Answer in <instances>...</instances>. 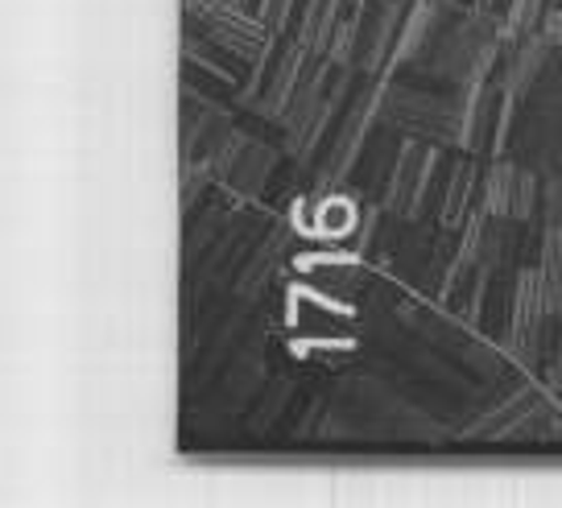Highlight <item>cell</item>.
Segmentation results:
<instances>
[{
    "mask_svg": "<svg viewBox=\"0 0 562 508\" xmlns=\"http://www.w3.org/2000/svg\"><path fill=\"white\" fill-rule=\"evenodd\" d=\"M475 187H484V174L475 166V154H459L451 174H447V194L439 203V228L442 232H459L472 215V194Z\"/></svg>",
    "mask_w": 562,
    "mask_h": 508,
    "instance_id": "obj_8",
    "label": "cell"
},
{
    "mask_svg": "<svg viewBox=\"0 0 562 508\" xmlns=\"http://www.w3.org/2000/svg\"><path fill=\"white\" fill-rule=\"evenodd\" d=\"M422 149H426L422 140L402 137L397 154L389 158L385 203H381V211H385V215H397V219H405V207H409V191H414V178H418V166H422Z\"/></svg>",
    "mask_w": 562,
    "mask_h": 508,
    "instance_id": "obj_9",
    "label": "cell"
},
{
    "mask_svg": "<svg viewBox=\"0 0 562 508\" xmlns=\"http://www.w3.org/2000/svg\"><path fill=\"white\" fill-rule=\"evenodd\" d=\"M505 4H509V0H468L472 13H484V18H496V21L505 13Z\"/></svg>",
    "mask_w": 562,
    "mask_h": 508,
    "instance_id": "obj_19",
    "label": "cell"
},
{
    "mask_svg": "<svg viewBox=\"0 0 562 508\" xmlns=\"http://www.w3.org/2000/svg\"><path fill=\"white\" fill-rule=\"evenodd\" d=\"M439 166H442V145H426V149H422L418 178H414V191H409V207H405V224L422 219L426 199H430V194H435V187H439Z\"/></svg>",
    "mask_w": 562,
    "mask_h": 508,
    "instance_id": "obj_15",
    "label": "cell"
},
{
    "mask_svg": "<svg viewBox=\"0 0 562 508\" xmlns=\"http://www.w3.org/2000/svg\"><path fill=\"white\" fill-rule=\"evenodd\" d=\"M339 21H344V0H302L294 37H299L315 58H323L327 46H331V34Z\"/></svg>",
    "mask_w": 562,
    "mask_h": 508,
    "instance_id": "obj_10",
    "label": "cell"
},
{
    "mask_svg": "<svg viewBox=\"0 0 562 508\" xmlns=\"http://www.w3.org/2000/svg\"><path fill=\"white\" fill-rule=\"evenodd\" d=\"M546 9H550V0H509L505 13H501V37H505V46L517 42V37L533 34V30H542Z\"/></svg>",
    "mask_w": 562,
    "mask_h": 508,
    "instance_id": "obj_14",
    "label": "cell"
},
{
    "mask_svg": "<svg viewBox=\"0 0 562 508\" xmlns=\"http://www.w3.org/2000/svg\"><path fill=\"white\" fill-rule=\"evenodd\" d=\"M381 95H385V79H369V88L351 100L348 116H344V124H339V133H335V140H331V149H327V161H323V170H318V187H323V191H327V187H339V182L356 170L372 124L381 121Z\"/></svg>",
    "mask_w": 562,
    "mask_h": 508,
    "instance_id": "obj_3",
    "label": "cell"
},
{
    "mask_svg": "<svg viewBox=\"0 0 562 508\" xmlns=\"http://www.w3.org/2000/svg\"><path fill=\"white\" fill-rule=\"evenodd\" d=\"M442 4H456V0H442Z\"/></svg>",
    "mask_w": 562,
    "mask_h": 508,
    "instance_id": "obj_20",
    "label": "cell"
},
{
    "mask_svg": "<svg viewBox=\"0 0 562 508\" xmlns=\"http://www.w3.org/2000/svg\"><path fill=\"white\" fill-rule=\"evenodd\" d=\"M311 58H315V54L306 50L299 37H285V42H281L278 63H273V70L265 75L261 95L252 100L257 116H265V121H281V116H285V104L294 100V91H299L302 75H306V67H311Z\"/></svg>",
    "mask_w": 562,
    "mask_h": 508,
    "instance_id": "obj_4",
    "label": "cell"
},
{
    "mask_svg": "<svg viewBox=\"0 0 562 508\" xmlns=\"http://www.w3.org/2000/svg\"><path fill=\"white\" fill-rule=\"evenodd\" d=\"M554 46H550V37L542 34V30H533V34L517 37V42H509V54H505V67H501V75H496V83L505 91H513L517 100H526L529 91L542 83L546 67L554 63Z\"/></svg>",
    "mask_w": 562,
    "mask_h": 508,
    "instance_id": "obj_5",
    "label": "cell"
},
{
    "mask_svg": "<svg viewBox=\"0 0 562 508\" xmlns=\"http://www.w3.org/2000/svg\"><path fill=\"white\" fill-rule=\"evenodd\" d=\"M517 161L492 158V166L484 170V207L492 215H509L513 211V182H517Z\"/></svg>",
    "mask_w": 562,
    "mask_h": 508,
    "instance_id": "obj_12",
    "label": "cell"
},
{
    "mask_svg": "<svg viewBox=\"0 0 562 508\" xmlns=\"http://www.w3.org/2000/svg\"><path fill=\"white\" fill-rule=\"evenodd\" d=\"M294 393H299L294 376H273V385L265 388V397L257 402L252 418H248V434H265V430L285 414V405L294 402Z\"/></svg>",
    "mask_w": 562,
    "mask_h": 508,
    "instance_id": "obj_13",
    "label": "cell"
},
{
    "mask_svg": "<svg viewBox=\"0 0 562 508\" xmlns=\"http://www.w3.org/2000/svg\"><path fill=\"white\" fill-rule=\"evenodd\" d=\"M381 124L393 128L397 137H414L422 145H459V100L426 91L418 83L385 79Z\"/></svg>",
    "mask_w": 562,
    "mask_h": 508,
    "instance_id": "obj_1",
    "label": "cell"
},
{
    "mask_svg": "<svg viewBox=\"0 0 562 508\" xmlns=\"http://www.w3.org/2000/svg\"><path fill=\"white\" fill-rule=\"evenodd\" d=\"M187 13L211 46L240 58L245 67L257 63V54L269 46V37H281L265 25L261 13H248V4H240V0H187Z\"/></svg>",
    "mask_w": 562,
    "mask_h": 508,
    "instance_id": "obj_2",
    "label": "cell"
},
{
    "mask_svg": "<svg viewBox=\"0 0 562 508\" xmlns=\"http://www.w3.org/2000/svg\"><path fill=\"white\" fill-rule=\"evenodd\" d=\"M311 207H315V203H311ZM318 215H323V219H318L315 224V232L318 236H331V240H339V236H344V232H351V224H356V215H351V203L348 199H339V194H327V199H318Z\"/></svg>",
    "mask_w": 562,
    "mask_h": 508,
    "instance_id": "obj_16",
    "label": "cell"
},
{
    "mask_svg": "<svg viewBox=\"0 0 562 508\" xmlns=\"http://www.w3.org/2000/svg\"><path fill=\"white\" fill-rule=\"evenodd\" d=\"M405 0H376V9L369 13V25H360V54H356V67L364 70L369 79H381L389 63V50L397 42V30L405 21Z\"/></svg>",
    "mask_w": 562,
    "mask_h": 508,
    "instance_id": "obj_7",
    "label": "cell"
},
{
    "mask_svg": "<svg viewBox=\"0 0 562 508\" xmlns=\"http://www.w3.org/2000/svg\"><path fill=\"white\" fill-rule=\"evenodd\" d=\"M290 236H294V224L290 219H278L273 228L265 232L261 240L252 245V252H248V261L240 264V273H236V302H252L261 298L265 290H269V281H273V269H278L281 252L290 248Z\"/></svg>",
    "mask_w": 562,
    "mask_h": 508,
    "instance_id": "obj_6",
    "label": "cell"
},
{
    "mask_svg": "<svg viewBox=\"0 0 562 508\" xmlns=\"http://www.w3.org/2000/svg\"><path fill=\"white\" fill-rule=\"evenodd\" d=\"M294 9H299V0H257V13L265 18V25L281 37H285V25L294 18Z\"/></svg>",
    "mask_w": 562,
    "mask_h": 508,
    "instance_id": "obj_17",
    "label": "cell"
},
{
    "mask_svg": "<svg viewBox=\"0 0 562 508\" xmlns=\"http://www.w3.org/2000/svg\"><path fill=\"white\" fill-rule=\"evenodd\" d=\"M542 34L550 37L554 50H562V0H550V9H546L542 18Z\"/></svg>",
    "mask_w": 562,
    "mask_h": 508,
    "instance_id": "obj_18",
    "label": "cell"
},
{
    "mask_svg": "<svg viewBox=\"0 0 562 508\" xmlns=\"http://www.w3.org/2000/svg\"><path fill=\"white\" fill-rule=\"evenodd\" d=\"M278 158L281 154L273 149V145H265V140H248V149L240 154L236 170L224 178V187L240 191L245 199H257V194L265 191V182L273 178V170H278Z\"/></svg>",
    "mask_w": 562,
    "mask_h": 508,
    "instance_id": "obj_11",
    "label": "cell"
}]
</instances>
